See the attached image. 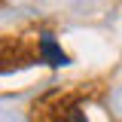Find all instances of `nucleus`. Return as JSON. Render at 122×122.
I'll list each match as a JSON object with an SVG mask.
<instances>
[{"label": "nucleus", "instance_id": "f257e3e1", "mask_svg": "<svg viewBox=\"0 0 122 122\" xmlns=\"http://www.w3.org/2000/svg\"><path fill=\"white\" fill-rule=\"evenodd\" d=\"M40 55H43V58H49V64H67L64 52L55 46V40H52L49 34H43V37H40Z\"/></svg>", "mask_w": 122, "mask_h": 122}, {"label": "nucleus", "instance_id": "f03ea898", "mask_svg": "<svg viewBox=\"0 0 122 122\" xmlns=\"http://www.w3.org/2000/svg\"><path fill=\"white\" fill-rule=\"evenodd\" d=\"M58 122H89V119H86V113H79V110H67Z\"/></svg>", "mask_w": 122, "mask_h": 122}]
</instances>
